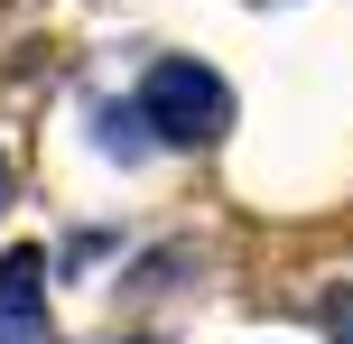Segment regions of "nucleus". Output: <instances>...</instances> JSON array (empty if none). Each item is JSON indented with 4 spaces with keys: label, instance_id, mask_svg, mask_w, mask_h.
Instances as JSON below:
<instances>
[{
    "label": "nucleus",
    "instance_id": "obj_1",
    "mask_svg": "<svg viewBox=\"0 0 353 344\" xmlns=\"http://www.w3.org/2000/svg\"><path fill=\"white\" fill-rule=\"evenodd\" d=\"M140 112L159 121V140L205 149L214 130L232 121V84H223L214 65H195V56H159V65L140 74Z\"/></svg>",
    "mask_w": 353,
    "mask_h": 344
},
{
    "label": "nucleus",
    "instance_id": "obj_2",
    "mask_svg": "<svg viewBox=\"0 0 353 344\" xmlns=\"http://www.w3.org/2000/svg\"><path fill=\"white\" fill-rule=\"evenodd\" d=\"M0 344H56L47 335V261L0 252Z\"/></svg>",
    "mask_w": 353,
    "mask_h": 344
},
{
    "label": "nucleus",
    "instance_id": "obj_3",
    "mask_svg": "<svg viewBox=\"0 0 353 344\" xmlns=\"http://www.w3.org/2000/svg\"><path fill=\"white\" fill-rule=\"evenodd\" d=\"M325 335H335V344H353V289H335V298H325Z\"/></svg>",
    "mask_w": 353,
    "mask_h": 344
},
{
    "label": "nucleus",
    "instance_id": "obj_4",
    "mask_svg": "<svg viewBox=\"0 0 353 344\" xmlns=\"http://www.w3.org/2000/svg\"><path fill=\"white\" fill-rule=\"evenodd\" d=\"M0 205H10V159H0Z\"/></svg>",
    "mask_w": 353,
    "mask_h": 344
}]
</instances>
